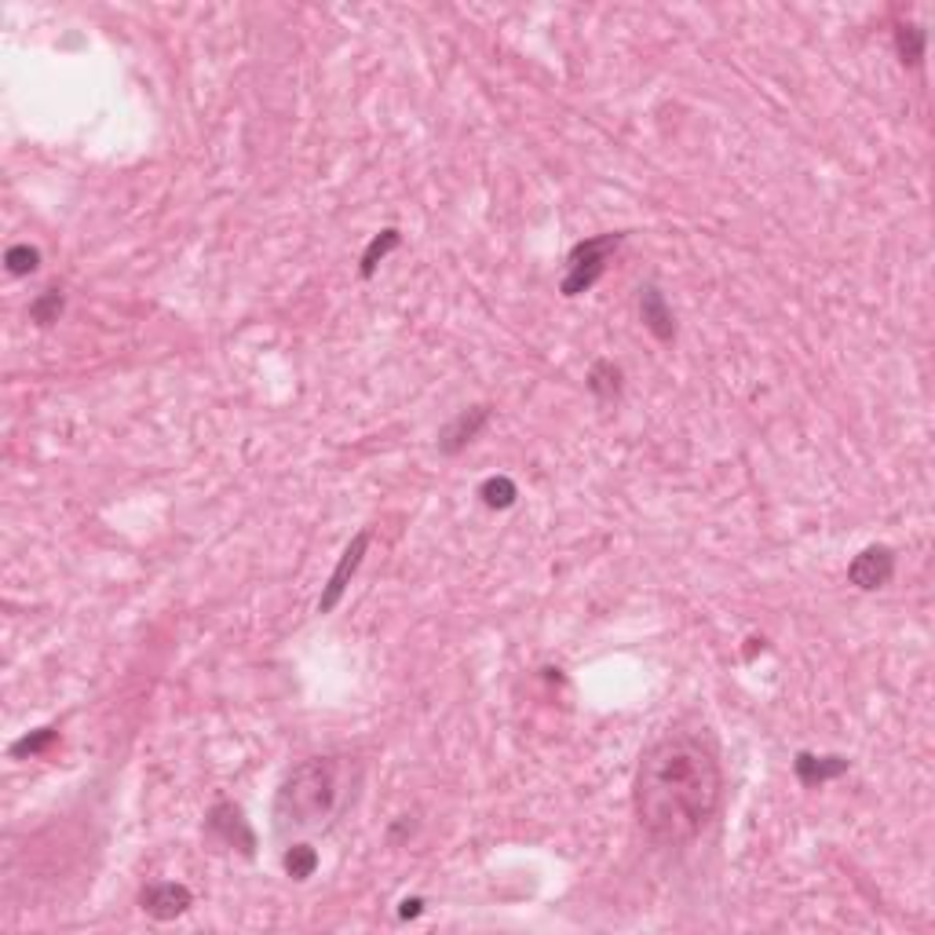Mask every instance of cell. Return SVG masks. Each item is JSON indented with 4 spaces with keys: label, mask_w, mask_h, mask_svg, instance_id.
<instances>
[{
    "label": "cell",
    "mask_w": 935,
    "mask_h": 935,
    "mask_svg": "<svg viewBox=\"0 0 935 935\" xmlns=\"http://www.w3.org/2000/svg\"><path fill=\"white\" fill-rule=\"evenodd\" d=\"M925 44H928V33L917 26V22H903V26L895 30V52L899 59H903V66H921V59H925Z\"/></svg>",
    "instance_id": "cell-14"
},
{
    "label": "cell",
    "mask_w": 935,
    "mask_h": 935,
    "mask_svg": "<svg viewBox=\"0 0 935 935\" xmlns=\"http://www.w3.org/2000/svg\"><path fill=\"white\" fill-rule=\"evenodd\" d=\"M622 245H625V231H607V234L585 238V242H578L574 249H570V253H566V271L560 278V293L566 296V300H574V296L588 293L592 285L607 275L610 256L618 253Z\"/></svg>",
    "instance_id": "cell-3"
},
{
    "label": "cell",
    "mask_w": 935,
    "mask_h": 935,
    "mask_svg": "<svg viewBox=\"0 0 935 935\" xmlns=\"http://www.w3.org/2000/svg\"><path fill=\"white\" fill-rule=\"evenodd\" d=\"M724 804V768L705 732H666L644 749L632 782V812L658 848L694 844Z\"/></svg>",
    "instance_id": "cell-1"
},
{
    "label": "cell",
    "mask_w": 935,
    "mask_h": 935,
    "mask_svg": "<svg viewBox=\"0 0 935 935\" xmlns=\"http://www.w3.org/2000/svg\"><path fill=\"white\" fill-rule=\"evenodd\" d=\"M420 910H425V899H406L403 910H398V917H417Z\"/></svg>",
    "instance_id": "cell-19"
},
{
    "label": "cell",
    "mask_w": 935,
    "mask_h": 935,
    "mask_svg": "<svg viewBox=\"0 0 935 935\" xmlns=\"http://www.w3.org/2000/svg\"><path fill=\"white\" fill-rule=\"evenodd\" d=\"M205 826H209V834H216L223 844H231V848H242L245 855L256 851V834L253 826L245 823L242 807L231 804V801H216L209 818H205Z\"/></svg>",
    "instance_id": "cell-8"
},
{
    "label": "cell",
    "mask_w": 935,
    "mask_h": 935,
    "mask_svg": "<svg viewBox=\"0 0 935 935\" xmlns=\"http://www.w3.org/2000/svg\"><path fill=\"white\" fill-rule=\"evenodd\" d=\"M55 738H59L55 727H41V732H33V735H22L19 743H11V757H37V752L48 749Z\"/></svg>",
    "instance_id": "cell-18"
},
{
    "label": "cell",
    "mask_w": 935,
    "mask_h": 935,
    "mask_svg": "<svg viewBox=\"0 0 935 935\" xmlns=\"http://www.w3.org/2000/svg\"><path fill=\"white\" fill-rule=\"evenodd\" d=\"M351 796V771L340 757H311L300 760L285 774L271 818H275V834L282 840L318 834L329 829L333 818L344 812Z\"/></svg>",
    "instance_id": "cell-2"
},
{
    "label": "cell",
    "mask_w": 935,
    "mask_h": 935,
    "mask_svg": "<svg viewBox=\"0 0 935 935\" xmlns=\"http://www.w3.org/2000/svg\"><path fill=\"white\" fill-rule=\"evenodd\" d=\"M640 322L654 340H661V344L676 340V315H672L666 293H661L654 282L640 285Z\"/></svg>",
    "instance_id": "cell-9"
},
{
    "label": "cell",
    "mask_w": 935,
    "mask_h": 935,
    "mask_svg": "<svg viewBox=\"0 0 935 935\" xmlns=\"http://www.w3.org/2000/svg\"><path fill=\"white\" fill-rule=\"evenodd\" d=\"M398 245H403V231H398V227H384V231H376V234L370 238L366 253H362V260H359V275L370 282V278L376 275V267H381Z\"/></svg>",
    "instance_id": "cell-12"
},
{
    "label": "cell",
    "mask_w": 935,
    "mask_h": 935,
    "mask_svg": "<svg viewBox=\"0 0 935 935\" xmlns=\"http://www.w3.org/2000/svg\"><path fill=\"white\" fill-rule=\"evenodd\" d=\"M479 497H483V505H486V508L505 512V508L516 505L519 486L512 483L508 475H490V479H483V486H479Z\"/></svg>",
    "instance_id": "cell-15"
},
{
    "label": "cell",
    "mask_w": 935,
    "mask_h": 935,
    "mask_svg": "<svg viewBox=\"0 0 935 935\" xmlns=\"http://www.w3.org/2000/svg\"><path fill=\"white\" fill-rule=\"evenodd\" d=\"M4 267L11 278H26L41 267V253L33 245H11L4 253Z\"/></svg>",
    "instance_id": "cell-17"
},
{
    "label": "cell",
    "mask_w": 935,
    "mask_h": 935,
    "mask_svg": "<svg viewBox=\"0 0 935 935\" xmlns=\"http://www.w3.org/2000/svg\"><path fill=\"white\" fill-rule=\"evenodd\" d=\"M63 307H66L63 289H44V293L37 296V300L30 304V322H33V326H41V329H48L52 322H59Z\"/></svg>",
    "instance_id": "cell-16"
},
{
    "label": "cell",
    "mask_w": 935,
    "mask_h": 935,
    "mask_svg": "<svg viewBox=\"0 0 935 935\" xmlns=\"http://www.w3.org/2000/svg\"><path fill=\"white\" fill-rule=\"evenodd\" d=\"M585 387L592 392V398H600V403H618L622 387H625V373L614 359H596L585 376Z\"/></svg>",
    "instance_id": "cell-11"
},
{
    "label": "cell",
    "mask_w": 935,
    "mask_h": 935,
    "mask_svg": "<svg viewBox=\"0 0 935 935\" xmlns=\"http://www.w3.org/2000/svg\"><path fill=\"white\" fill-rule=\"evenodd\" d=\"M318 851L311 848V844H304V840H289L285 844V851H282V866H285V873L293 877V881H307V877H315V870H318Z\"/></svg>",
    "instance_id": "cell-13"
},
{
    "label": "cell",
    "mask_w": 935,
    "mask_h": 935,
    "mask_svg": "<svg viewBox=\"0 0 935 935\" xmlns=\"http://www.w3.org/2000/svg\"><path fill=\"white\" fill-rule=\"evenodd\" d=\"M490 417H494L490 406H468L461 414H453L439 431V453L453 458V453H461L464 447H472V442L483 436V428L490 425Z\"/></svg>",
    "instance_id": "cell-7"
},
{
    "label": "cell",
    "mask_w": 935,
    "mask_h": 935,
    "mask_svg": "<svg viewBox=\"0 0 935 935\" xmlns=\"http://www.w3.org/2000/svg\"><path fill=\"white\" fill-rule=\"evenodd\" d=\"M895 578V552L888 544H870L848 563V581L859 592H877Z\"/></svg>",
    "instance_id": "cell-5"
},
{
    "label": "cell",
    "mask_w": 935,
    "mask_h": 935,
    "mask_svg": "<svg viewBox=\"0 0 935 935\" xmlns=\"http://www.w3.org/2000/svg\"><path fill=\"white\" fill-rule=\"evenodd\" d=\"M140 906L154 921H176L194 906V892L179 881H154L140 892Z\"/></svg>",
    "instance_id": "cell-6"
},
{
    "label": "cell",
    "mask_w": 935,
    "mask_h": 935,
    "mask_svg": "<svg viewBox=\"0 0 935 935\" xmlns=\"http://www.w3.org/2000/svg\"><path fill=\"white\" fill-rule=\"evenodd\" d=\"M848 768H851L848 757H818V752H796V757H793L796 782L807 785V790L840 779V774H848Z\"/></svg>",
    "instance_id": "cell-10"
},
{
    "label": "cell",
    "mask_w": 935,
    "mask_h": 935,
    "mask_svg": "<svg viewBox=\"0 0 935 935\" xmlns=\"http://www.w3.org/2000/svg\"><path fill=\"white\" fill-rule=\"evenodd\" d=\"M370 541H373L370 527H366V530H359L355 538L348 541V549L340 552V560H337V566H333V574H329V581H326L322 596H318V614H333V610L340 607V600H344V592H348V585H351V578L359 574L362 560H366Z\"/></svg>",
    "instance_id": "cell-4"
}]
</instances>
